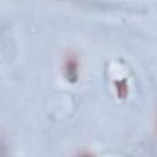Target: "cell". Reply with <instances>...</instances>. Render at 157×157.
Masks as SVG:
<instances>
[{"mask_svg":"<svg viewBox=\"0 0 157 157\" xmlns=\"http://www.w3.org/2000/svg\"><path fill=\"white\" fill-rule=\"evenodd\" d=\"M80 157H93V156H91L90 153H82V155H80Z\"/></svg>","mask_w":157,"mask_h":157,"instance_id":"7a4b0ae2","label":"cell"},{"mask_svg":"<svg viewBox=\"0 0 157 157\" xmlns=\"http://www.w3.org/2000/svg\"><path fill=\"white\" fill-rule=\"evenodd\" d=\"M64 71H65V76L67 77V80L70 81H76L77 75H78V64L76 61V59L74 56H69L67 60L65 61V66H64Z\"/></svg>","mask_w":157,"mask_h":157,"instance_id":"6da1fadb","label":"cell"}]
</instances>
